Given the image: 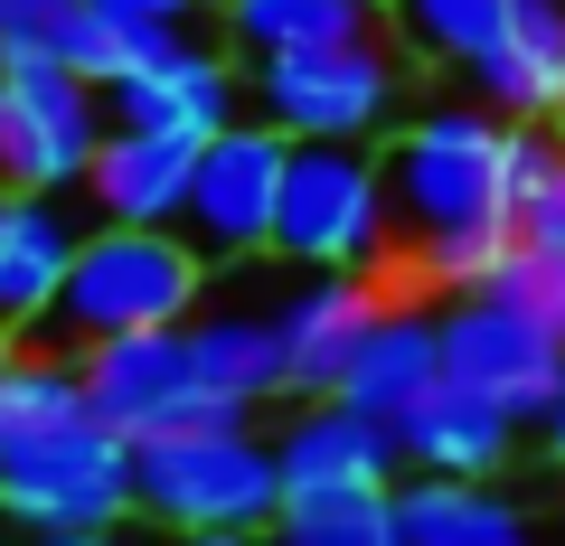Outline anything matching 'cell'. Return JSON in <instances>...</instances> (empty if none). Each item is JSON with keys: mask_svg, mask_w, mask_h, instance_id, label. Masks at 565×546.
<instances>
[{"mask_svg": "<svg viewBox=\"0 0 565 546\" xmlns=\"http://www.w3.org/2000/svg\"><path fill=\"white\" fill-rule=\"evenodd\" d=\"M556 122H565V114H556Z\"/></svg>", "mask_w": 565, "mask_h": 546, "instance_id": "obj_37", "label": "cell"}, {"mask_svg": "<svg viewBox=\"0 0 565 546\" xmlns=\"http://www.w3.org/2000/svg\"><path fill=\"white\" fill-rule=\"evenodd\" d=\"M386 311L377 274H349V264H330V274H302V283L274 302V330H282V396H340L349 358H359L367 321Z\"/></svg>", "mask_w": 565, "mask_h": 546, "instance_id": "obj_11", "label": "cell"}, {"mask_svg": "<svg viewBox=\"0 0 565 546\" xmlns=\"http://www.w3.org/2000/svg\"><path fill=\"white\" fill-rule=\"evenodd\" d=\"M500 132L490 104H434L377 151L386 180V255L367 264L377 292H481V274L509 245V180H500Z\"/></svg>", "mask_w": 565, "mask_h": 546, "instance_id": "obj_1", "label": "cell"}, {"mask_svg": "<svg viewBox=\"0 0 565 546\" xmlns=\"http://www.w3.org/2000/svg\"><path fill=\"white\" fill-rule=\"evenodd\" d=\"M199 292H207V264L180 226H95V236H76L57 302L29 330L47 358H85L95 340H122V330H180Z\"/></svg>", "mask_w": 565, "mask_h": 546, "instance_id": "obj_2", "label": "cell"}, {"mask_svg": "<svg viewBox=\"0 0 565 546\" xmlns=\"http://www.w3.org/2000/svg\"><path fill=\"white\" fill-rule=\"evenodd\" d=\"M367 0H236L226 10V39L245 57H292V47H340V39H367Z\"/></svg>", "mask_w": 565, "mask_h": 546, "instance_id": "obj_22", "label": "cell"}, {"mask_svg": "<svg viewBox=\"0 0 565 546\" xmlns=\"http://www.w3.org/2000/svg\"><path fill=\"white\" fill-rule=\"evenodd\" d=\"M132 508L161 527H245V537H264V518L282 508L274 433H255V415H245V425H189V433L132 443Z\"/></svg>", "mask_w": 565, "mask_h": 546, "instance_id": "obj_3", "label": "cell"}, {"mask_svg": "<svg viewBox=\"0 0 565 546\" xmlns=\"http://www.w3.org/2000/svg\"><path fill=\"white\" fill-rule=\"evenodd\" d=\"M180 330H189V367H199L207 396L245 405V415H255L264 396H282V330H274V311L207 302V311H189Z\"/></svg>", "mask_w": 565, "mask_h": 546, "instance_id": "obj_20", "label": "cell"}, {"mask_svg": "<svg viewBox=\"0 0 565 546\" xmlns=\"http://www.w3.org/2000/svg\"><path fill=\"white\" fill-rule=\"evenodd\" d=\"M76 236L85 226L66 217L57 199H0V330H29L47 302H57L66 264H76Z\"/></svg>", "mask_w": 565, "mask_h": 546, "instance_id": "obj_19", "label": "cell"}, {"mask_svg": "<svg viewBox=\"0 0 565 546\" xmlns=\"http://www.w3.org/2000/svg\"><path fill=\"white\" fill-rule=\"evenodd\" d=\"M245 114V85H236V57L226 47H199L180 39L170 57L151 66H122L104 85V122H132V132H180V142H207Z\"/></svg>", "mask_w": 565, "mask_h": 546, "instance_id": "obj_12", "label": "cell"}, {"mask_svg": "<svg viewBox=\"0 0 565 546\" xmlns=\"http://www.w3.org/2000/svg\"><path fill=\"white\" fill-rule=\"evenodd\" d=\"M471 85L500 122H556L565 114V0H509L500 39L471 57Z\"/></svg>", "mask_w": 565, "mask_h": 546, "instance_id": "obj_15", "label": "cell"}, {"mask_svg": "<svg viewBox=\"0 0 565 546\" xmlns=\"http://www.w3.org/2000/svg\"><path fill=\"white\" fill-rule=\"evenodd\" d=\"M0 518L20 537H66V527H122L132 518V443L95 415L0 433Z\"/></svg>", "mask_w": 565, "mask_h": 546, "instance_id": "obj_4", "label": "cell"}, {"mask_svg": "<svg viewBox=\"0 0 565 546\" xmlns=\"http://www.w3.org/2000/svg\"><path fill=\"white\" fill-rule=\"evenodd\" d=\"M66 415H95V405H85V377H76V358H47V349L10 358V377H0V433L66 425Z\"/></svg>", "mask_w": 565, "mask_h": 546, "instance_id": "obj_23", "label": "cell"}, {"mask_svg": "<svg viewBox=\"0 0 565 546\" xmlns=\"http://www.w3.org/2000/svg\"><path fill=\"white\" fill-rule=\"evenodd\" d=\"M29 546H141V537H122V527H66V537H29Z\"/></svg>", "mask_w": 565, "mask_h": 546, "instance_id": "obj_31", "label": "cell"}, {"mask_svg": "<svg viewBox=\"0 0 565 546\" xmlns=\"http://www.w3.org/2000/svg\"><path fill=\"white\" fill-rule=\"evenodd\" d=\"M282 132L274 122H226V132H207L199 161H189V207H180V236L199 245V264L217 274V264H255L274 255V199H282Z\"/></svg>", "mask_w": 565, "mask_h": 546, "instance_id": "obj_9", "label": "cell"}, {"mask_svg": "<svg viewBox=\"0 0 565 546\" xmlns=\"http://www.w3.org/2000/svg\"><path fill=\"white\" fill-rule=\"evenodd\" d=\"M274 255L292 274H367L386 255V180L367 142H292L282 151V199H274Z\"/></svg>", "mask_w": 565, "mask_h": 546, "instance_id": "obj_5", "label": "cell"}, {"mask_svg": "<svg viewBox=\"0 0 565 546\" xmlns=\"http://www.w3.org/2000/svg\"><path fill=\"white\" fill-rule=\"evenodd\" d=\"M0 546H10V527H0Z\"/></svg>", "mask_w": 565, "mask_h": 546, "instance_id": "obj_36", "label": "cell"}, {"mask_svg": "<svg viewBox=\"0 0 565 546\" xmlns=\"http://www.w3.org/2000/svg\"><path fill=\"white\" fill-rule=\"evenodd\" d=\"M85 0H0V57H57Z\"/></svg>", "mask_w": 565, "mask_h": 546, "instance_id": "obj_26", "label": "cell"}, {"mask_svg": "<svg viewBox=\"0 0 565 546\" xmlns=\"http://www.w3.org/2000/svg\"><path fill=\"white\" fill-rule=\"evenodd\" d=\"M396 527H405V546H537V518L509 490L452 481V471H415L396 490Z\"/></svg>", "mask_w": 565, "mask_h": 546, "instance_id": "obj_17", "label": "cell"}, {"mask_svg": "<svg viewBox=\"0 0 565 546\" xmlns=\"http://www.w3.org/2000/svg\"><path fill=\"white\" fill-rule=\"evenodd\" d=\"M519 245H546V255H565V151L546 161V180L519 199Z\"/></svg>", "mask_w": 565, "mask_h": 546, "instance_id": "obj_27", "label": "cell"}, {"mask_svg": "<svg viewBox=\"0 0 565 546\" xmlns=\"http://www.w3.org/2000/svg\"><path fill=\"white\" fill-rule=\"evenodd\" d=\"M509 452H519V415H500L490 396H471V386H452V377H434L396 415V462H415V471L490 481V471H509Z\"/></svg>", "mask_w": 565, "mask_h": 546, "instance_id": "obj_16", "label": "cell"}, {"mask_svg": "<svg viewBox=\"0 0 565 546\" xmlns=\"http://www.w3.org/2000/svg\"><path fill=\"white\" fill-rule=\"evenodd\" d=\"M189 161H199V142H180V132L104 122V142H95V161H85L76 189L95 199V226H180Z\"/></svg>", "mask_w": 565, "mask_h": 546, "instance_id": "obj_14", "label": "cell"}, {"mask_svg": "<svg viewBox=\"0 0 565 546\" xmlns=\"http://www.w3.org/2000/svg\"><path fill=\"white\" fill-rule=\"evenodd\" d=\"M282 490H340V481H396V425L349 396H292L274 433Z\"/></svg>", "mask_w": 565, "mask_h": 546, "instance_id": "obj_13", "label": "cell"}, {"mask_svg": "<svg viewBox=\"0 0 565 546\" xmlns=\"http://www.w3.org/2000/svg\"><path fill=\"white\" fill-rule=\"evenodd\" d=\"M104 20H122V29H189V10L199 0H95Z\"/></svg>", "mask_w": 565, "mask_h": 546, "instance_id": "obj_28", "label": "cell"}, {"mask_svg": "<svg viewBox=\"0 0 565 546\" xmlns=\"http://www.w3.org/2000/svg\"><path fill=\"white\" fill-rule=\"evenodd\" d=\"M537 546H565V518H546V527H537Z\"/></svg>", "mask_w": 565, "mask_h": 546, "instance_id": "obj_33", "label": "cell"}, {"mask_svg": "<svg viewBox=\"0 0 565 546\" xmlns=\"http://www.w3.org/2000/svg\"><path fill=\"white\" fill-rule=\"evenodd\" d=\"M264 546H405L396 481H340V490H282L264 518Z\"/></svg>", "mask_w": 565, "mask_h": 546, "instance_id": "obj_21", "label": "cell"}, {"mask_svg": "<svg viewBox=\"0 0 565 546\" xmlns=\"http://www.w3.org/2000/svg\"><path fill=\"white\" fill-rule=\"evenodd\" d=\"M255 114L282 142H377L396 114V57L377 39L340 47H292L255 66Z\"/></svg>", "mask_w": 565, "mask_h": 546, "instance_id": "obj_7", "label": "cell"}, {"mask_svg": "<svg viewBox=\"0 0 565 546\" xmlns=\"http://www.w3.org/2000/svg\"><path fill=\"white\" fill-rule=\"evenodd\" d=\"M434 377H444V321H434V311H415V302H386L377 321H367L359 358H349L340 396L396 425V415H405V405H415Z\"/></svg>", "mask_w": 565, "mask_h": 546, "instance_id": "obj_18", "label": "cell"}, {"mask_svg": "<svg viewBox=\"0 0 565 546\" xmlns=\"http://www.w3.org/2000/svg\"><path fill=\"white\" fill-rule=\"evenodd\" d=\"M500 10H509V0H396L405 39H415L424 57H444V66L481 57V47L500 39Z\"/></svg>", "mask_w": 565, "mask_h": 546, "instance_id": "obj_24", "label": "cell"}, {"mask_svg": "<svg viewBox=\"0 0 565 546\" xmlns=\"http://www.w3.org/2000/svg\"><path fill=\"white\" fill-rule=\"evenodd\" d=\"M434 321H444V377L471 386V396H490L500 415H519V425H537L546 396H556V377H565L556 330H537L527 311H509L500 292H452V311H434Z\"/></svg>", "mask_w": 565, "mask_h": 546, "instance_id": "obj_10", "label": "cell"}, {"mask_svg": "<svg viewBox=\"0 0 565 546\" xmlns=\"http://www.w3.org/2000/svg\"><path fill=\"white\" fill-rule=\"evenodd\" d=\"M10 358H20V330H0V377H10Z\"/></svg>", "mask_w": 565, "mask_h": 546, "instance_id": "obj_32", "label": "cell"}, {"mask_svg": "<svg viewBox=\"0 0 565 546\" xmlns=\"http://www.w3.org/2000/svg\"><path fill=\"white\" fill-rule=\"evenodd\" d=\"M199 10H236V0H199Z\"/></svg>", "mask_w": 565, "mask_h": 546, "instance_id": "obj_34", "label": "cell"}, {"mask_svg": "<svg viewBox=\"0 0 565 546\" xmlns=\"http://www.w3.org/2000/svg\"><path fill=\"white\" fill-rule=\"evenodd\" d=\"M170 546H264V537H245V527H170Z\"/></svg>", "mask_w": 565, "mask_h": 546, "instance_id": "obj_30", "label": "cell"}, {"mask_svg": "<svg viewBox=\"0 0 565 546\" xmlns=\"http://www.w3.org/2000/svg\"><path fill=\"white\" fill-rule=\"evenodd\" d=\"M481 292H500L509 311H527L537 330H556L565 340V255H546V245H500V264L481 274Z\"/></svg>", "mask_w": 565, "mask_h": 546, "instance_id": "obj_25", "label": "cell"}, {"mask_svg": "<svg viewBox=\"0 0 565 546\" xmlns=\"http://www.w3.org/2000/svg\"><path fill=\"white\" fill-rule=\"evenodd\" d=\"M104 142V85L57 57H0V199H66Z\"/></svg>", "mask_w": 565, "mask_h": 546, "instance_id": "obj_6", "label": "cell"}, {"mask_svg": "<svg viewBox=\"0 0 565 546\" xmlns=\"http://www.w3.org/2000/svg\"><path fill=\"white\" fill-rule=\"evenodd\" d=\"M85 405L95 425L122 433V443H151V433H189V425H245V405L207 396L199 367H189V330H122V340H95L76 358Z\"/></svg>", "mask_w": 565, "mask_h": 546, "instance_id": "obj_8", "label": "cell"}, {"mask_svg": "<svg viewBox=\"0 0 565 546\" xmlns=\"http://www.w3.org/2000/svg\"><path fill=\"white\" fill-rule=\"evenodd\" d=\"M537 433H546V462H556V481H565V377H556V396H546Z\"/></svg>", "mask_w": 565, "mask_h": 546, "instance_id": "obj_29", "label": "cell"}, {"mask_svg": "<svg viewBox=\"0 0 565 546\" xmlns=\"http://www.w3.org/2000/svg\"><path fill=\"white\" fill-rule=\"evenodd\" d=\"M367 10H396V0H367Z\"/></svg>", "mask_w": 565, "mask_h": 546, "instance_id": "obj_35", "label": "cell"}]
</instances>
